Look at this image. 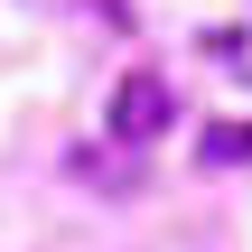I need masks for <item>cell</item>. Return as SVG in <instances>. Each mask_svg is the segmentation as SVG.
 Here are the masks:
<instances>
[{"mask_svg": "<svg viewBox=\"0 0 252 252\" xmlns=\"http://www.w3.org/2000/svg\"><path fill=\"white\" fill-rule=\"evenodd\" d=\"M168 122H178V84H168L159 65H131V75L112 84V112H103V131H112L122 150H150Z\"/></svg>", "mask_w": 252, "mask_h": 252, "instance_id": "obj_1", "label": "cell"}, {"mask_svg": "<svg viewBox=\"0 0 252 252\" xmlns=\"http://www.w3.org/2000/svg\"><path fill=\"white\" fill-rule=\"evenodd\" d=\"M196 159H206V168H243V159H252V122H215Z\"/></svg>", "mask_w": 252, "mask_h": 252, "instance_id": "obj_2", "label": "cell"}, {"mask_svg": "<svg viewBox=\"0 0 252 252\" xmlns=\"http://www.w3.org/2000/svg\"><path fill=\"white\" fill-rule=\"evenodd\" d=\"M75 178H84V187H131V168H122V159H94V150H75Z\"/></svg>", "mask_w": 252, "mask_h": 252, "instance_id": "obj_3", "label": "cell"}]
</instances>
